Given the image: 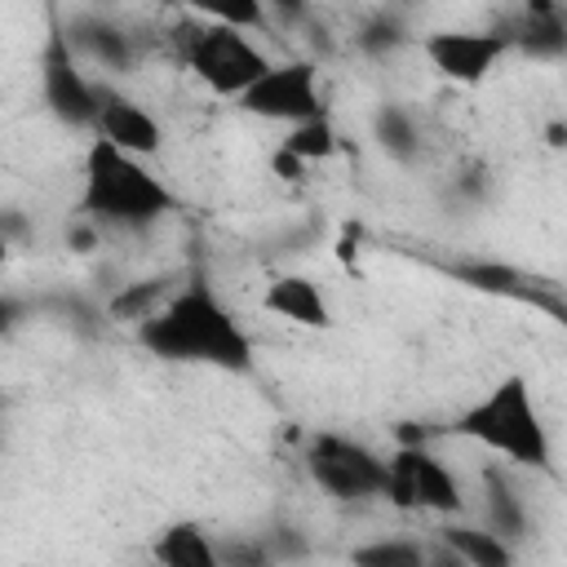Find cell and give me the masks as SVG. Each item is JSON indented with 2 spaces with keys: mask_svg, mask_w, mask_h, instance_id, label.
I'll use <instances>...</instances> for the list:
<instances>
[{
  "mask_svg": "<svg viewBox=\"0 0 567 567\" xmlns=\"http://www.w3.org/2000/svg\"><path fill=\"white\" fill-rule=\"evenodd\" d=\"M399 44H403V27H399V18H390V13L372 18V22L359 31V49L372 53V58H385V53H394Z\"/></svg>",
  "mask_w": 567,
  "mask_h": 567,
  "instance_id": "22",
  "label": "cell"
},
{
  "mask_svg": "<svg viewBox=\"0 0 567 567\" xmlns=\"http://www.w3.org/2000/svg\"><path fill=\"white\" fill-rule=\"evenodd\" d=\"M350 567H430V549L403 536H381L350 549Z\"/></svg>",
  "mask_w": 567,
  "mask_h": 567,
  "instance_id": "18",
  "label": "cell"
},
{
  "mask_svg": "<svg viewBox=\"0 0 567 567\" xmlns=\"http://www.w3.org/2000/svg\"><path fill=\"white\" fill-rule=\"evenodd\" d=\"M151 554H155V567H221L217 540H208V532L199 523H186V518L168 523L155 536Z\"/></svg>",
  "mask_w": 567,
  "mask_h": 567,
  "instance_id": "13",
  "label": "cell"
},
{
  "mask_svg": "<svg viewBox=\"0 0 567 567\" xmlns=\"http://www.w3.org/2000/svg\"><path fill=\"white\" fill-rule=\"evenodd\" d=\"M439 545L461 554L465 567H514V545L487 527H443Z\"/></svg>",
  "mask_w": 567,
  "mask_h": 567,
  "instance_id": "16",
  "label": "cell"
},
{
  "mask_svg": "<svg viewBox=\"0 0 567 567\" xmlns=\"http://www.w3.org/2000/svg\"><path fill=\"white\" fill-rule=\"evenodd\" d=\"M239 106L248 115L261 120H279L288 128L310 124L323 115V97H319V80H315V62H275L244 97Z\"/></svg>",
  "mask_w": 567,
  "mask_h": 567,
  "instance_id": "6",
  "label": "cell"
},
{
  "mask_svg": "<svg viewBox=\"0 0 567 567\" xmlns=\"http://www.w3.org/2000/svg\"><path fill=\"white\" fill-rule=\"evenodd\" d=\"M261 306L275 319H288L297 328H328L332 323V310H328L323 288L315 279H306V275H279V279H270Z\"/></svg>",
  "mask_w": 567,
  "mask_h": 567,
  "instance_id": "11",
  "label": "cell"
},
{
  "mask_svg": "<svg viewBox=\"0 0 567 567\" xmlns=\"http://www.w3.org/2000/svg\"><path fill=\"white\" fill-rule=\"evenodd\" d=\"M270 549H275V558H284V563H297L301 554H306V540H301V532L297 527H288V523H279L275 532H270V540H266Z\"/></svg>",
  "mask_w": 567,
  "mask_h": 567,
  "instance_id": "23",
  "label": "cell"
},
{
  "mask_svg": "<svg viewBox=\"0 0 567 567\" xmlns=\"http://www.w3.org/2000/svg\"><path fill=\"white\" fill-rule=\"evenodd\" d=\"M394 439H399V447H425V443H430V430H425L421 421H403V425L394 430Z\"/></svg>",
  "mask_w": 567,
  "mask_h": 567,
  "instance_id": "24",
  "label": "cell"
},
{
  "mask_svg": "<svg viewBox=\"0 0 567 567\" xmlns=\"http://www.w3.org/2000/svg\"><path fill=\"white\" fill-rule=\"evenodd\" d=\"M93 128H97L102 142H111L115 151H124L133 159H151L164 142L159 120L142 102H133L115 89H97V124Z\"/></svg>",
  "mask_w": 567,
  "mask_h": 567,
  "instance_id": "10",
  "label": "cell"
},
{
  "mask_svg": "<svg viewBox=\"0 0 567 567\" xmlns=\"http://www.w3.org/2000/svg\"><path fill=\"white\" fill-rule=\"evenodd\" d=\"M430 567H465V563H461V554H452L447 545H439V549L430 554Z\"/></svg>",
  "mask_w": 567,
  "mask_h": 567,
  "instance_id": "27",
  "label": "cell"
},
{
  "mask_svg": "<svg viewBox=\"0 0 567 567\" xmlns=\"http://www.w3.org/2000/svg\"><path fill=\"white\" fill-rule=\"evenodd\" d=\"M509 49V31H434L425 35L430 66L452 84H483Z\"/></svg>",
  "mask_w": 567,
  "mask_h": 567,
  "instance_id": "9",
  "label": "cell"
},
{
  "mask_svg": "<svg viewBox=\"0 0 567 567\" xmlns=\"http://www.w3.org/2000/svg\"><path fill=\"white\" fill-rule=\"evenodd\" d=\"M385 501L399 505V509L456 514V509H461V487H456L452 470H447L430 447H399V452L390 456Z\"/></svg>",
  "mask_w": 567,
  "mask_h": 567,
  "instance_id": "7",
  "label": "cell"
},
{
  "mask_svg": "<svg viewBox=\"0 0 567 567\" xmlns=\"http://www.w3.org/2000/svg\"><path fill=\"white\" fill-rule=\"evenodd\" d=\"M137 341L168 363H204L221 372L252 368L248 332L204 279H190L186 288L164 297V306L146 323H137Z\"/></svg>",
  "mask_w": 567,
  "mask_h": 567,
  "instance_id": "1",
  "label": "cell"
},
{
  "mask_svg": "<svg viewBox=\"0 0 567 567\" xmlns=\"http://www.w3.org/2000/svg\"><path fill=\"white\" fill-rule=\"evenodd\" d=\"M270 168H275V173H279V177H288V182H297V177H301V168H306V164H301V159H297V155H292V151H284V146H279V151H275V159H270Z\"/></svg>",
  "mask_w": 567,
  "mask_h": 567,
  "instance_id": "25",
  "label": "cell"
},
{
  "mask_svg": "<svg viewBox=\"0 0 567 567\" xmlns=\"http://www.w3.org/2000/svg\"><path fill=\"white\" fill-rule=\"evenodd\" d=\"M478 487H483V509H487V532H496L501 540H523L527 536V509L518 487L509 483L505 470H496L492 461L478 470Z\"/></svg>",
  "mask_w": 567,
  "mask_h": 567,
  "instance_id": "12",
  "label": "cell"
},
{
  "mask_svg": "<svg viewBox=\"0 0 567 567\" xmlns=\"http://www.w3.org/2000/svg\"><path fill=\"white\" fill-rule=\"evenodd\" d=\"M509 44H518L527 58H540V62L567 58V18H563V9L532 4L523 13V22L509 31Z\"/></svg>",
  "mask_w": 567,
  "mask_h": 567,
  "instance_id": "14",
  "label": "cell"
},
{
  "mask_svg": "<svg viewBox=\"0 0 567 567\" xmlns=\"http://www.w3.org/2000/svg\"><path fill=\"white\" fill-rule=\"evenodd\" d=\"M182 58L195 71V80L208 84L221 97H244L275 66L248 40V31H235V27H221V22H208V27L190 31V40L182 44Z\"/></svg>",
  "mask_w": 567,
  "mask_h": 567,
  "instance_id": "4",
  "label": "cell"
},
{
  "mask_svg": "<svg viewBox=\"0 0 567 567\" xmlns=\"http://www.w3.org/2000/svg\"><path fill=\"white\" fill-rule=\"evenodd\" d=\"M66 239L75 244V252H93V244H97V221H89V226L80 221V226H75Z\"/></svg>",
  "mask_w": 567,
  "mask_h": 567,
  "instance_id": "26",
  "label": "cell"
},
{
  "mask_svg": "<svg viewBox=\"0 0 567 567\" xmlns=\"http://www.w3.org/2000/svg\"><path fill=\"white\" fill-rule=\"evenodd\" d=\"M306 470L337 501L385 496V478H390V461H381L372 447L341 434H315L306 452Z\"/></svg>",
  "mask_w": 567,
  "mask_h": 567,
  "instance_id": "5",
  "label": "cell"
},
{
  "mask_svg": "<svg viewBox=\"0 0 567 567\" xmlns=\"http://www.w3.org/2000/svg\"><path fill=\"white\" fill-rule=\"evenodd\" d=\"M71 44H80L97 66L106 71H124L133 62V44L128 35L115 27V22H102V18H80L71 22Z\"/></svg>",
  "mask_w": 567,
  "mask_h": 567,
  "instance_id": "15",
  "label": "cell"
},
{
  "mask_svg": "<svg viewBox=\"0 0 567 567\" xmlns=\"http://www.w3.org/2000/svg\"><path fill=\"white\" fill-rule=\"evenodd\" d=\"M549 146H567V124H549Z\"/></svg>",
  "mask_w": 567,
  "mask_h": 567,
  "instance_id": "28",
  "label": "cell"
},
{
  "mask_svg": "<svg viewBox=\"0 0 567 567\" xmlns=\"http://www.w3.org/2000/svg\"><path fill=\"white\" fill-rule=\"evenodd\" d=\"M217 558H221V567H275L279 563L266 540H248V536L217 540Z\"/></svg>",
  "mask_w": 567,
  "mask_h": 567,
  "instance_id": "21",
  "label": "cell"
},
{
  "mask_svg": "<svg viewBox=\"0 0 567 567\" xmlns=\"http://www.w3.org/2000/svg\"><path fill=\"white\" fill-rule=\"evenodd\" d=\"M173 208V190L133 155L115 151L111 142H93L84 155V195L80 213L97 226H120V230H142L159 221Z\"/></svg>",
  "mask_w": 567,
  "mask_h": 567,
  "instance_id": "2",
  "label": "cell"
},
{
  "mask_svg": "<svg viewBox=\"0 0 567 567\" xmlns=\"http://www.w3.org/2000/svg\"><path fill=\"white\" fill-rule=\"evenodd\" d=\"M456 434H465L478 447H487V452H496L514 465H527V470H549L554 465L549 430H545V421L536 412V399H532V390L518 372L501 377L483 399H474L456 416Z\"/></svg>",
  "mask_w": 567,
  "mask_h": 567,
  "instance_id": "3",
  "label": "cell"
},
{
  "mask_svg": "<svg viewBox=\"0 0 567 567\" xmlns=\"http://www.w3.org/2000/svg\"><path fill=\"white\" fill-rule=\"evenodd\" d=\"M337 128L328 124V115H319V120H310V124H297V128H288V137H284V151H292L301 164H315V159H328V155H337Z\"/></svg>",
  "mask_w": 567,
  "mask_h": 567,
  "instance_id": "19",
  "label": "cell"
},
{
  "mask_svg": "<svg viewBox=\"0 0 567 567\" xmlns=\"http://www.w3.org/2000/svg\"><path fill=\"white\" fill-rule=\"evenodd\" d=\"M164 279H146V284H128L115 301H111V315L124 319V323H146L164 301Z\"/></svg>",
  "mask_w": 567,
  "mask_h": 567,
  "instance_id": "20",
  "label": "cell"
},
{
  "mask_svg": "<svg viewBox=\"0 0 567 567\" xmlns=\"http://www.w3.org/2000/svg\"><path fill=\"white\" fill-rule=\"evenodd\" d=\"M372 133H377L381 151H385L390 159H399V164H412L416 151H421V137H416L412 115H408L403 106H394V102H385V106L372 115Z\"/></svg>",
  "mask_w": 567,
  "mask_h": 567,
  "instance_id": "17",
  "label": "cell"
},
{
  "mask_svg": "<svg viewBox=\"0 0 567 567\" xmlns=\"http://www.w3.org/2000/svg\"><path fill=\"white\" fill-rule=\"evenodd\" d=\"M40 93L62 124H97V84L84 80L71 53V35L62 31H49V44L40 53Z\"/></svg>",
  "mask_w": 567,
  "mask_h": 567,
  "instance_id": "8",
  "label": "cell"
}]
</instances>
